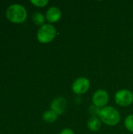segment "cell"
Masks as SVG:
<instances>
[{
    "instance_id": "obj_1",
    "label": "cell",
    "mask_w": 133,
    "mask_h": 134,
    "mask_svg": "<svg viewBox=\"0 0 133 134\" xmlns=\"http://www.w3.org/2000/svg\"><path fill=\"white\" fill-rule=\"evenodd\" d=\"M98 115L102 122L108 126H115L120 121L119 112L112 107H105L98 111Z\"/></svg>"
},
{
    "instance_id": "obj_2",
    "label": "cell",
    "mask_w": 133,
    "mask_h": 134,
    "mask_svg": "<svg viewBox=\"0 0 133 134\" xmlns=\"http://www.w3.org/2000/svg\"><path fill=\"white\" fill-rule=\"evenodd\" d=\"M6 16L10 21L20 23L26 19L27 11L22 5L13 4L8 7L6 10Z\"/></svg>"
},
{
    "instance_id": "obj_3",
    "label": "cell",
    "mask_w": 133,
    "mask_h": 134,
    "mask_svg": "<svg viewBox=\"0 0 133 134\" xmlns=\"http://www.w3.org/2000/svg\"><path fill=\"white\" fill-rule=\"evenodd\" d=\"M56 31L55 27L51 24H43L38 31L37 38L42 43L51 42L56 36Z\"/></svg>"
},
{
    "instance_id": "obj_4",
    "label": "cell",
    "mask_w": 133,
    "mask_h": 134,
    "mask_svg": "<svg viewBox=\"0 0 133 134\" xmlns=\"http://www.w3.org/2000/svg\"><path fill=\"white\" fill-rule=\"evenodd\" d=\"M115 101L120 106H129L133 102L132 93L126 90H120L115 94Z\"/></svg>"
},
{
    "instance_id": "obj_5",
    "label": "cell",
    "mask_w": 133,
    "mask_h": 134,
    "mask_svg": "<svg viewBox=\"0 0 133 134\" xmlns=\"http://www.w3.org/2000/svg\"><path fill=\"white\" fill-rule=\"evenodd\" d=\"M89 86L90 83L89 79L84 77H81L77 79L74 82L72 85V90L76 94H83L88 91V90L89 89Z\"/></svg>"
},
{
    "instance_id": "obj_6",
    "label": "cell",
    "mask_w": 133,
    "mask_h": 134,
    "mask_svg": "<svg viewBox=\"0 0 133 134\" xmlns=\"http://www.w3.org/2000/svg\"><path fill=\"white\" fill-rule=\"evenodd\" d=\"M92 101L97 108L104 107L109 101L108 93L105 90H100L93 94Z\"/></svg>"
},
{
    "instance_id": "obj_7",
    "label": "cell",
    "mask_w": 133,
    "mask_h": 134,
    "mask_svg": "<svg viewBox=\"0 0 133 134\" xmlns=\"http://www.w3.org/2000/svg\"><path fill=\"white\" fill-rule=\"evenodd\" d=\"M67 106L66 100L63 97H57L51 103V108L56 115H61L64 112Z\"/></svg>"
},
{
    "instance_id": "obj_8",
    "label": "cell",
    "mask_w": 133,
    "mask_h": 134,
    "mask_svg": "<svg viewBox=\"0 0 133 134\" xmlns=\"http://www.w3.org/2000/svg\"><path fill=\"white\" fill-rule=\"evenodd\" d=\"M46 19L50 23H54L58 21L61 17V11L59 8L53 6L49 8L46 12Z\"/></svg>"
},
{
    "instance_id": "obj_9",
    "label": "cell",
    "mask_w": 133,
    "mask_h": 134,
    "mask_svg": "<svg viewBox=\"0 0 133 134\" xmlns=\"http://www.w3.org/2000/svg\"><path fill=\"white\" fill-rule=\"evenodd\" d=\"M100 126H101L100 120L97 117H96V116L92 117L89 119V122H88V127L92 131H97V130H99Z\"/></svg>"
},
{
    "instance_id": "obj_10",
    "label": "cell",
    "mask_w": 133,
    "mask_h": 134,
    "mask_svg": "<svg viewBox=\"0 0 133 134\" xmlns=\"http://www.w3.org/2000/svg\"><path fill=\"white\" fill-rule=\"evenodd\" d=\"M43 119L47 122H53L57 119V115L52 110L47 111L43 114Z\"/></svg>"
},
{
    "instance_id": "obj_11",
    "label": "cell",
    "mask_w": 133,
    "mask_h": 134,
    "mask_svg": "<svg viewBox=\"0 0 133 134\" xmlns=\"http://www.w3.org/2000/svg\"><path fill=\"white\" fill-rule=\"evenodd\" d=\"M45 18L44 16L39 13V12H36L35 13H34L33 15V21L34 22V24H38V25H41L44 23Z\"/></svg>"
},
{
    "instance_id": "obj_12",
    "label": "cell",
    "mask_w": 133,
    "mask_h": 134,
    "mask_svg": "<svg viewBox=\"0 0 133 134\" xmlns=\"http://www.w3.org/2000/svg\"><path fill=\"white\" fill-rule=\"evenodd\" d=\"M125 125L128 130L133 133V115H129L126 118L125 121Z\"/></svg>"
},
{
    "instance_id": "obj_13",
    "label": "cell",
    "mask_w": 133,
    "mask_h": 134,
    "mask_svg": "<svg viewBox=\"0 0 133 134\" xmlns=\"http://www.w3.org/2000/svg\"><path fill=\"white\" fill-rule=\"evenodd\" d=\"M31 2L37 6L42 7V6H45L46 4H48L49 1L48 0H31Z\"/></svg>"
},
{
    "instance_id": "obj_14",
    "label": "cell",
    "mask_w": 133,
    "mask_h": 134,
    "mask_svg": "<svg viewBox=\"0 0 133 134\" xmlns=\"http://www.w3.org/2000/svg\"><path fill=\"white\" fill-rule=\"evenodd\" d=\"M60 134H74V132L70 129H65V130H62Z\"/></svg>"
}]
</instances>
